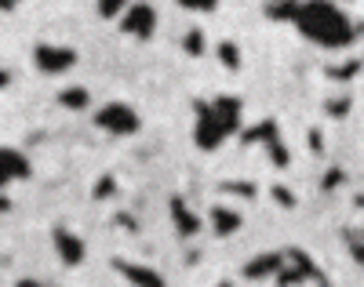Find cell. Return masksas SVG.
Masks as SVG:
<instances>
[{
	"label": "cell",
	"mask_w": 364,
	"mask_h": 287,
	"mask_svg": "<svg viewBox=\"0 0 364 287\" xmlns=\"http://www.w3.org/2000/svg\"><path fill=\"white\" fill-rule=\"evenodd\" d=\"M99 15L102 18H120V15H124L128 8H132V0H99Z\"/></svg>",
	"instance_id": "9a60e30c"
},
{
	"label": "cell",
	"mask_w": 364,
	"mask_h": 287,
	"mask_svg": "<svg viewBox=\"0 0 364 287\" xmlns=\"http://www.w3.org/2000/svg\"><path fill=\"white\" fill-rule=\"evenodd\" d=\"M29 175H33V168H29L26 156L11 146H0V189L11 182H26Z\"/></svg>",
	"instance_id": "9c48e42d"
},
{
	"label": "cell",
	"mask_w": 364,
	"mask_h": 287,
	"mask_svg": "<svg viewBox=\"0 0 364 287\" xmlns=\"http://www.w3.org/2000/svg\"><path fill=\"white\" fill-rule=\"evenodd\" d=\"M113 269L124 276L132 287H168L164 276L154 269V266H146V262H128V259H113Z\"/></svg>",
	"instance_id": "ba28073f"
},
{
	"label": "cell",
	"mask_w": 364,
	"mask_h": 287,
	"mask_svg": "<svg viewBox=\"0 0 364 287\" xmlns=\"http://www.w3.org/2000/svg\"><path fill=\"white\" fill-rule=\"evenodd\" d=\"M91 120H95L99 131H106V135H113V139H132L139 127H142L139 109L128 106V102H120V99H117V102H102Z\"/></svg>",
	"instance_id": "3957f363"
},
{
	"label": "cell",
	"mask_w": 364,
	"mask_h": 287,
	"mask_svg": "<svg viewBox=\"0 0 364 287\" xmlns=\"http://www.w3.org/2000/svg\"><path fill=\"white\" fill-rule=\"evenodd\" d=\"M168 211H171V222H175L178 237H197V233H200V218H197V211L186 207V200L175 197V200L168 204Z\"/></svg>",
	"instance_id": "8fae6325"
},
{
	"label": "cell",
	"mask_w": 364,
	"mask_h": 287,
	"mask_svg": "<svg viewBox=\"0 0 364 287\" xmlns=\"http://www.w3.org/2000/svg\"><path fill=\"white\" fill-rule=\"evenodd\" d=\"M117 193V178L113 175H102L99 182H95V200H106V197H113Z\"/></svg>",
	"instance_id": "ac0fdd59"
},
{
	"label": "cell",
	"mask_w": 364,
	"mask_h": 287,
	"mask_svg": "<svg viewBox=\"0 0 364 287\" xmlns=\"http://www.w3.org/2000/svg\"><path fill=\"white\" fill-rule=\"evenodd\" d=\"M182 48H186L190 55H204V33H200V29H190L186 40H182Z\"/></svg>",
	"instance_id": "d6986e66"
},
{
	"label": "cell",
	"mask_w": 364,
	"mask_h": 287,
	"mask_svg": "<svg viewBox=\"0 0 364 287\" xmlns=\"http://www.w3.org/2000/svg\"><path fill=\"white\" fill-rule=\"evenodd\" d=\"M15 287H44V283H41V280H18Z\"/></svg>",
	"instance_id": "44dd1931"
},
{
	"label": "cell",
	"mask_w": 364,
	"mask_h": 287,
	"mask_svg": "<svg viewBox=\"0 0 364 287\" xmlns=\"http://www.w3.org/2000/svg\"><path fill=\"white\" fill-rule=\"evenodd\" d=\"M346 251L357 266H364V229H346Z\"/></svg>",
	"instance_id": "5bb4252c"
},
{
	"label": "cell",
	"mask_w": 364,
	"mask_h": 287,
	"mask_svg": "<svg viewBox=\"0 0 364 287\" xmlns=\"http://www.w3.org/2000/svg\"><path fill=\"white\" fill-rule=\"evenodd\" d=\"M8 80H11V73L4 70V62H0V87H8Z\"/></svg>",
	"instance_id": "ffe728a7"
},
{
	"label": "cell",
	"mask_w": 364,
	"mask_h": 287,
	"mask_svg": "<svg viewBox=\"0 0 364 287\" xmlns=\"http://www.w3.org/2000/svg\"><path fill=\"white\" fill-rule=\"evenodd\" d=\"M77 62H80V51L70 48V44L41 40V44L33 48V66H37L41 73H48V77H63V73H70Z\"/></svg>",
	"instance_id": "277c9868"
},
{
	"label": "cell",
	"mask_w": 364,
	"mask_h": 287,
	"mask_svg": "<svg viewBox=\"0 0 364 287\" xmlns=\"http://www.w3.org/2000/svg\"><path fill=\"white\" fill-rule=\"evenodd\" d=\"M157 29V8L149 0H132V8L120 15V33L128 37H139V40H149Z\"/></svg>",
	"instance_id": "5b68a950"
},
{
	"label": "cell",
	"mask_w": 364,
	"mask_h": 287,
	"mask_svg": "<svg viewBox=\"0 0 364 287\" xmlns=\"http://www.w3.org/2000/svg\"><path fill=\"white\" fill-rule=\"evenodd\" d=\"M208 222H211V233H215V237H233L240 226H245L240 211L230 207V204H215V207H211V215H208Z\"/></svg>",
	"instance_id": "30bf717a"
},
{
	"label": "cell",
	"mask_w": 364,
	"mask_h": 287,
	"mask_svg": "<svg viewBox=\"0 0 364 287\" xmlns=\"http://www.w3.org/2000/svg\"><path fill=\"white\" fill-rule=\"evenodd\" d=\"M219 287H233V283H219Z\"/></svg>",
	"instance_id": "7402d4cb"
},
{
	"label": "cell",
	"mask_w": 364,
	"mask_h": 287,
	"mask_svg": "<svg viewBox=\"0 0 364 287\" xmlns=\"http://www.w3.org/2000/svg\"><path fill=\"white\" fill-rule=\"evenodd\" d=\"M178 8L197 11V15H208V11H215V8H219V0H178Z\"/></svg>",
	"instance_id": "e0dca14e"
},
{
	"label": "cell",
	"mask_w": 364,
	"mask_h": 287,
	"mask_svg": "<svg viewBox=\"0 0 364 287\" xmlns=\"http://www.w3.org/2000/svg\"><path fill=\"white\" fill-rule=\"evenodd\" d=\"M273 18H288L302 40L324 51H343L360 37V26L336 4V0H284L269 8Z\"/></svg>",
	"instance_id": "6da1fadb"
},
{
	"label": "cell",
	"mask_w": 364,
	"mask_h": 287,
	"mask_svg": "<svg viewBox=\"0 0 364 287\" xmlns=\"http://www.w3.org/2000/svg\"><path fill=\"white\" fill-rule=\"evenodd\" d=\"M58 106L80 113V109L91 106V94H87V87H63V91H58Z\"/></svg>",
	"instance_id": "4fadbf2b"
},
{
	"label": "cell",
	"mask_w": 364,
	"mask_h": 287,
	"mask_svg": "<svg viewBox=\"0 0 364 287\" xmlns=\"http://www.w3.org/2000/svg\"><path fill=\"white\" fill-rule=\"evenodd\" d=\"M51 247H55V254H58V262L63 266H84V259H87V247H84V240H80V233H73V229H66V226H58V229H51Z\"/></svg>",
	"instance_id": "8992f818"
},
{
	"label": "cell",
	"mask_w": 364,
	"mask_h": 287,
	"mask_svg": "<svg viewBox=\"0 0 364 287\" xmlns=\"http://www.w3.org/2000/svg\"><path fill=\"white\" fill-rule=\"evenodd\" d=\"M281 262H284V251L259 254V259H252V262L245 266V276H248V280H266V276H277Z\"/></svg>",
	"instance_id": "7c38bea8"
},
{
	"label": "cell",
	"mask_w": 364,
	"mask_h": 287,
	"mask_svg": "<svg viewBox=\"0 0 364 287\" xmlns=\"http://www.w3.org/2000/svg\"><path fill=\"white\" fill-rule=\"evenodd\" d=\"M219 62H223L226 70H240V51H237L233 40H223L219 44Z\"/></svg>",
	"instance_id": "2e32d148"
},
{
	"label": "cell",
	"mask_w": 364,
	"mask_h": 287,
	"mask_svg": "<svg viewBox=\"0 0 364 287\" xmlns=\"http://www.w3.org/2000/svg\"><path fill=\"white\" fill-rule=\"evenodd\" d=\"M248 142L262 146L277 168H288V149H284V142H281V135H277V124H273V120H262L255 131H248Z\"/></svg>",
	"instance_id": "52a82bcc"
},
{
	"label": "cell",
	"mask_w": 364,
	"mask_h": 287,
	"mask_svg": "<svg viewBox=\"0 0 364 287\" xmlns=\"http://www.w3.org/2000/svg\"><path fill=\"white\" fill-rule=\"evenodd\" d=\"M193 142L211 153L219 149L226 139H233L240 131V117H245V106H240L237 94H215V99H200L193 106Z\"/></svg>",
	"instance_id": "7a4b0ae2"
}]
</instances>
